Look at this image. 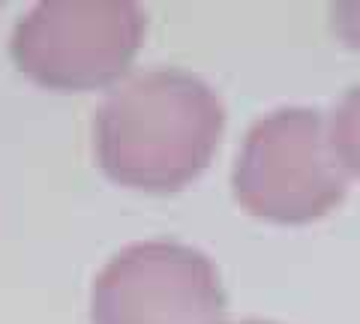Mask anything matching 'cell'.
I'll return each instance as SVG.
<instances>
[{"label":"cell","instance_id":"3957f363","mask_svg":"<svg viewBox=\"0 0 360 324\" xmlns=\"http://www.w3.org/2000/svg\"><path fill=\"white\" fill-rule=\"evenodd\" d=\"M144 39V13L132 0H42L9 39L13 60L51 91H94L127 72Z\"/></svg>","mask_w":360,"mask_h":324},{"label":"cell","instance_id":"277c9868","mask_svg":"<svg viewBox=\"0 0 360 324\" xmlns=\"http://www.w3.org/2000/svg\"><path fill=\"white\" fill-rule=\"evenodd\" d=\"M225 292L213 261L177 240L129 243L99 271L90 324H222Z\"/></svg>","mask_w":360,"mask_h":324},{"label":"cell","instance_id":"8992f818","mask_svg":"<svg viewBox=\"0 0 360 324\" xmlns=\"http://www.w3.org/2000/svg\"><path fill=\"white\" fill-rule=\"evenodd\" d=\"M333 27L348 46L360 48V0H342L333 6Z\"/></svg>","mask_w":360,"mask_h":324},{"label":"cell","instance_id":"6da1fadb","mask_svg":"<svg viewBox=\"0 0 360 324\" xmlns=\"http://www.w3.org/2000/svg\"><path fill=\"white\" fill-rule=\"evenodd\" d=\"M225 127L213 87L177 66L129 75L94 120V148L115 183L174 193L207 169Z\"/></svg>","mask_w":360,"mask_h":324},{"label":"cell","instance_id":"5b68a950","mask_svg":"<svg viewBox=\"0 0 360 324\" xmlns=\"http://www.w3.org/2000/svg\"><path fill=\"white\" fill-rule=\"evenodd\" d=\"M328 120H330V138L336 144V153H340L348 177L360 181V84L348 87Z\"/></svg>","mask_w":360,"mask_h":324},{"label":"cell","instance_id":"7a4b0ae2","mask_svg":"<svg viewBox=\"0 0 360 324\" xmlns=\"http://www.w3.org/2000/svg\"><path fill=\"white\" fill-rule=\"evenodd\" d=\"M234 198L270 222H312L340 205L348 171L319 108H276L255 120L231 171Z\"/></svg>","mask_w":360,"mask_h":324},{"label":"cell","instance_id":"52a82bcc","mask_svg":"<svg viewBox=\"0 0 360 324\" xmlns=\"http://www.w3.org/2000/svg\"><path fill=\"white\" fill-rule=\"evenodd\" d=\"M222 324H229V321H222ZM231 324H274V321H258V318H246V321H231Z\"/></svg>","mask_w":360,"mask_h":324}]
</instances>
